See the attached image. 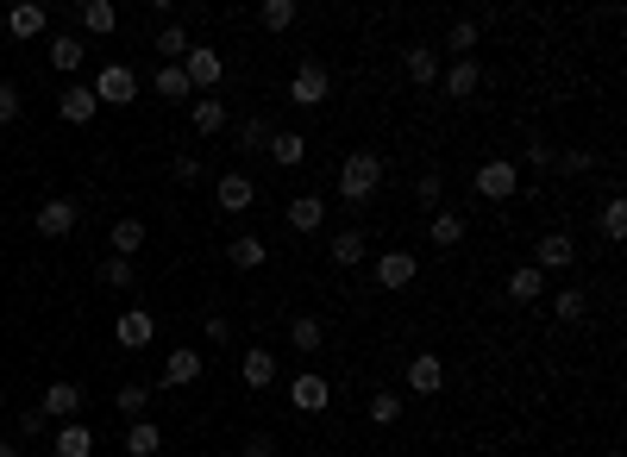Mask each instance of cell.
Masks as SVG:
<instances>
[{
  "label": "cell",
  "mask_w": 627,
  "mask_h": 457,
  "mask_svg": "<svg viewBox=\"0 0 627 457\" xmlns=\"http://www.w3.org/2000/svg\"><path fill=\"white\" fill-rule=\"evenodd\" d=\"M264 238L258 232H232V245H226V263H232V270H264Z\"/></svg>",
  "instance_id": "obj_20"
},
{
  "label": "cell",
  "mask_w": 627,
  "mask_h": 457,
  "mask_svg": "<svg viewBox=\"0 0 627 457\" xmlns=\"http://www.w3.org/2000/svg\"><path fill=\"white\" fill-rule=\"evenodd\" d=\"M44 26H51V13H44L38 0H19V7H7V32H13V38H38Z\"/></svg>",
  "instance_id": "obj_22"
},
{
  "label": "cell",
  "mask_w": 627,
  "mask_h": 457,
  "mask_svg": "<svg viewBox=\"0 0 627 457\" xmlns=\"http://www.w3.org/2000/svg\"><path fill=\"white\" fill-rule=\"evenodd\" d=\"M289 401L301 407V414H320V407L333 401V382L320 370H301V376H289Z\"/></svg>",
  "instance_id": "obj_8"
},
{
  "label": "cell",
  "mask_w": 627,
  "mask_h": 457,
  "mask_svg": "<svg viewBox=\"0 0 627 457\" xmlns=\"http://www.w3.org/2000/svg\"><path fill=\"white\" fill-rule=\"evenodd\" d=\"M132 276H138L132 257H101V263H95V282H101V288H132Z\"/></svg>",
  "instance_id": "obj_37"
},
{
  "label": "cell",
  "mask_w": 627,
  "mask_h": 457,
  "mask_svg": "<svg viewBox=\"0 0 627 457\" xmlns=\"http://www.w3.org/2000/svg\"><path fill=\"white\" fill-rule=\"evenodd\" d=\"M201 370H207V357H201L195 345H176V351L164 357V389H195Z\"/></svg>",
  "instance_id": "obj_7"
},
{
  "label": "cell",
  "mask_w": 627,
  "mask_h": 457,
  "mask_svg": "<svg viewBox=\"0 0 627 457\" xmlns=\"http://www.w3.org/2000/svg\"><path fill=\"white\" fill-rule=\"evenodd\" d=\"M113 251L107 257H138V251H145V220H113Z\"/></svg>",
  "instance_id": "obj_30"
},
{
  "label": "cell",
  "mask_w": 627,
  "mask_h": 457,
  "mask_svg": "<svg viewBox=\"0 0 627 457\" xmlns=\"http://www.w3.org/2000/svg\"><path fill=\"white\" fill-rule=\"evenodd\" d=\"M239 457H283V445H276L270 432H251V439L239 445Z\"/></svg>",
  "instance_id": "obj_44"
},
{
  "label": "cell",
  "mask_w": 627,
  "mask_h": 457,
  "mask_svg": "<svg viewBox=\"0 0 627 457\" xmlns=\"http://www.w3.org/2000/svg\"><path fill=\"white\" fill-rule=\"evenodd\" d=\"M370 420H377V426H396V420H402V395H396V389H377V395H370Z\"/></svg>",
  "instance_id": "obj_41"
},
{
  "label": "cell",
  "mask_w": 627,
  "mask_h": 457,
  "mask_svg": "<svg viewBox=\"0 0 627 457\" xmlns=\"http://www.w3.org/2000/svg\"><path fill=\"white\" fill-rule=\"evenodd\" d=\"M151 88L164 94V101H189V76H182V63H164V69L151 76Z\"/></svg>",
  "instance_id": "obj_39"
},
{
  "label": "cell",
  "mask_w": 627,
  "mask_h": 457,
  "mask_svg": "<svg viewBox=\"0 0 627 457\" xmlns=\"http://www.w3.org/2000/svg\"><path fill=\"white\" fill-rule=\"evenodd\" d=\"M552 314H559L565 326L590 320V295H584V288H559V295H552Z\"/></svg>",
  "instance_id": "obj_36"
},
{
  "label": "cell",
  "mask_w": 627,
  "mask_h": 457,
  "mask_svg": "<svg viewBox=\"0 0 627 457\" xmlns=\"http://www.w3.org/2000/svg\"><path fill=\"white\" fill-rule=\"evenodd\" d=\"M38 414L44 420H76L82 414V382H51V389L38 395Z\"/></svg>",
  "instance_id": "obj_12"
},
{
  "label": "cell",
  "mask_w": 627,
  "mask_h": 457,
  "mask_svg": "<svg viewBox=\"0 0 627 457\" xmlns=\"http://www.w3.org/2000/svg\"><path fill=\"white\" fill-rule=\"evenodd\" d=\"M477 195L483 201H515L521 195V170H515V163H508V157H490V163H483V170H477Z\"/></svg>",
  "instance_id": "obj_4"
},
{
  "label": "cell",
  "mask_w": 627,
  "mask_h": 457,
  "mask_svg": "<svg viewBox=\"0 0 627 457\" xmlns=\"http://www.w3.org/2000/svg\"><path fill=\"white\" fill-rule=\"evenodd\" d=\"M377 188H383V157L377 151H352L339 163V201L345 207H364Z\"/></svg>",
  "instance_id": "obj_1"
},
{
  "label": "cell",
  "mask_w": 627,
  "mask_h": 457,
  "mask_svg": "<svg viewBox=\"0 0 627 457\" xmlns=\"http://www.w3.org/2000/svg\"><path fill=\"white\" fill-rule=\"evenodd\" d=\"M82 57H88V44H82L76 32L51 38V69H63V76H69V69H82Z\"/></svg>",
  "instance_id": "obj_35"
},
{
  "label": "cell",
  "mask_w": 627,
  "mask_h": 457,
  "mask_svg": "<svg viewBox=\"0 0 627 457\" xmlns=\"http://www.w3.org/2000/svg\"><path fill=\"white\" fill-rule=\"evenodd\" d=\"M439 88H446L452 101H471V94L483 88V63H477V57H458V63H446V69H439Z\"/></svg>",
  "instance_id": "obj_10"
},
{
  "label": "cell",
  "mask_w": 627,
  "mask_h": 457,
  "mask_svg": "<svg viewBox=\"0 0 627 457\" xmlns=\"http://www.w3.org/2000/svg\"><path fill=\"white\" fill-rule=\"evenodd\" d=\"M264 151L283 163V170H301V163H308V138H301V132H270Z\"/></svg>",
  "instance_id": "obj_27"
},
{
  "label": "cell",
  "mask_w": 627,
  "mask_h": 457,
  "mask_svg": "<svg viewBox=\"0 0 627 457\" xmlns=\"http://www.w3.org/2000/svg\"><path fill=\"white\" fill-rule=\"evenodd\" d=\"M289 345L295 351H320V345H327V326H320L314 314H295L289 320Z\"/></svg>",
  "instance_id": "obj_34"
},
{
  "label": "cell",
  "mask_w": 627,
  "mask_h": 457,
  "mask_svg": "<svg viewBox=\"0 0 627 457\" xmlns=\"http://www.w3.org/2000/svg\"><path fill=\"white\" fill-rule=\"evenodd\" d=\"M151 389H157V382H120V395H113V407H120L126 420H145V407H151Z\"/></svg>",
  "instance_id": "obj_33"
},
{
  "label": "cell",
  "mask_w": 627,
  "mask_h": 457,
  "mask_svg": "<svg viewBox=\"0 0 627 457\" xmlns=\"http://www.w3.org/2000/svg\"><path fill=\"white\" fill-rule=\"evenodd\" d=\"M113 339H120L126 351H145V345L157 339V320L145 314V307H126V314H120V326H113Z\"/></svg>",
  "instance_id": "obj_15"
},
{
  "label": "cell",
  "mask_w": 627,
  "mask_h": 457,
  "mask_svg": "<svg viewBox=\"0 0 627 457\" xmlns=\"http://www.w3.org/2000/svg\"><path fill=\"white\" fill-rule=\"evenodd\" d=\"M320 220H327V201L320 195H295L289 201V226L295 232H320Z\"/></svg>",
  "instance_id": "obj_31"
},
{
  "label": "cell",
  "mask_w": 627,
  "mask_h": 457,
  "mask_svg": "<svg viewBox=\"0 0 627 457\" xmlns=\"http://www.w3.org/2000/svg\"><path fill=\"white\" fill-rule=\"evenodd\" d=\"M13 119H19V88L0 82V126H13Z\"/></svg>",
  "instance_id": "obj_48"
},
{
  "label": "cell",
  "mask_w": 627,
  "mask_h": 457,
  "mask_svg": "<svg viewBox=\"0 0 627 457\" xmlns=\"http://www.w3.org/2000/svg\"><path fill=\"white\" fill-rule=\"evenodd\" d=\"M214 201H220V213H245L251 201H258V182H251L245 170H226V176L214 182Z\"/></svg>",
  "instance_id": "obj_13"
},
{
  "label": "cell",
  "mask_w": 627,
  "mask_h": 457,
  "mask_svg": "<svg viewBox=\"0 0 627 457\" xmlns=\"http://www.w3.org/2000/svg\"><path fill=\"white\" fill-rule=\"evenodd\" d=\"M464 232H471V226H464V213H452V207H439V213H433V220H427V238H433V245H439V251H452V245H464Z\"/></svg>",
  "instance_id": "obj_23"
},
{
  "label": "cell",
  "mask_w": 627,
  "mask_h": 457,
  "mask_svg": "<svg viewBox=\"0 0 627 457\" xmlns=\"http://www.w3.org/2000/svg\"><path fill=\"white\" fill-rule=\"evenodd\" d=\"M596 232L609 238V245H621V238H627V201H621V195H609V201H602V213H596Z\"/></svg>",
  "instance_id": "obj_32"
},
{
  "label": "cell",
  "mask_w": 627,
  "mask_h": 457,
  "mask_svg": "<svg viewBox=\"0 0 627 457\" xmlns=\"http://www.w3.org/2000/svg\"><path fill=\"white\" fill-rule=\"evenodd\" d=\"M120 445H126V457H157V451H164V432H157L151 420H132Z\"/></svg>",
  "instance_id": "obj_28"
},
{
  "label": "cell",
  "mask_w": 627,
  "mask_h": 457,
  "mask_svg": "<svg viewBox=\"0 0 627 457\" xmlns=\"http://www.w3.org/2000/svg\"><path fill=\"white\" fill-rule=\"evenodd\" d=\"M76 19H82V32H88V38H101V32H113V26H120L113 0H82V7H76Z\"/></svg>",
  "instance_id": "obj_29"
},
{
  "label": "cell",
  "mask_w": 627,
  "mask_h": 457,
  "mask_svg": "<svg viewBox=\"0 0 627 457\" xmlns=\"http://www.w3.org/2000/svg\"><path fill=\"white\" fill-rule=\"evenodd\" d=\"M327 257L339 263V270H358V263L370 257V238H364V232H333V245H327Z\"/></svg>",
  "instance_id": "obj_26"
},
{
  "label": "cell",
  "mask_w": 627,
  "mask_h": 457,
  "mask_svg": "<svg viewBox=\"0 0 627 457\" xmlns=\"http://www.w3.org/2000/svg\"><path fill=\"white\" fill-rule=\"evenodd\" d=\"M402 69H408L414 88H439V51H433V44H408V51H402Z\"/></svg>",
  "instance_id": "obj_16"
},
{
  "label": "cell",
  "mask_w": 627,
  "mask_h": 457,
  "mask_svg": "<svg viewBox=\"0 0 627 457\" xmlns=\"http://www.w3.org/2000/svg\"><path fill=\"white\" fill-rule=\"evenodd\" d=\"M270 132H276V126H270V119H258V113H245V119H239V126H232V144H239V157H258V151H264V144H270Z\"/></svg>",
  "instance_id": "obj_21"
},
{
  "label": "cell",
  "mask_w": 627,
  "mask_h": 457,
  "mask_svg": "<svg viewBox=\"0 0 627 457\" xmlns=\"http://www.w3.org/2000/svg\"><path fill=\"white\" fill-rule=\"evenodd\" d=\"M477 38H483V26H477V19H452V26L439 32V44L452 51V63H458V57H477Z\"/></svg>",
  "instance_id": "obj_25"
},
{
  "label": "cell",
  "mask_w": 627,
  "mask_h": 457,
  "mask_svg": "<svg viewBox=\"0 0 627 457\" xmlns=\"http://www.w3.org/2000/svg\"><path fill=\"white\" fill-rule=\"evenodd\" d=\"M327 94H333V76H327V63H295V76H289V101L295 107H320V101H327Z\"/></svg>",
  "instance_id": "obj_3"
},
{
  "label": "cell",
  "mask_w": 627,
  "mask_h": 457,
  "mask_svg": "<svg viewBox=\"0 0 627 457\" xmlns=\"http://www.w3.org/2000/svg\"><path fill=\"white\" fill-rule=\"evenodd\" d=\"M182 76H189V88H214L226 76V63L214 44H189V57H182Z\"/></svg>",
  "instance_id": "obj_9"
},
{
  "label": "cell",
  "mask_w": 627,
  "mask_h": 457,
  "mask_svg": "<svg viewBox=\"0 0 627 457\" xmlns=\"http://www.w3.org/2000/svg\"><path fill=\"white\" fill-rule=\"evenodd\" d=\"M571 263H577V238L571 232H540V238H533V270H571Z\"/></svg>",
  "instance_id": "obj_5"
},
{
  "label": "cell",
  "mask_w": 627,
  "mask_h": 457,
  "mask_svg": "<svg viewBox=\"0 0 627 457\" xmlns=\"http://www.w3.org/2000/svg\"><path fill=\"white\" fill-rule=\"evenodd\" d=\"M590 163H596L590 151H565L559 163H552V170H565V176H584V170H590Z\"/></svg>",
  "instance_id": "obj_49"
},
{
  "label": "cell",
  "mask_w": 627,
  "mask_h": 457,
  "mask_svg": "<svg viewBox=\"0 0 627 457\" xmlns=\"http://www.w3.org/2000/svg\"><path fill=\"white\" fill-rule=\"evenodd\" d=\"M258 19H264L270 32H289V26H295V0H264Z\"/></svg>",
  "instance_id": "obj_43"
},
{
  "label": "cell",
  "mask_w": 627,
  "mask_h": 457,
  "mask_svg": "<svg viewBox=\"0 0 627 457\" xmlns=\"http://www.w3.org/2000/svg\"><path fill=\"white\" fill-rule=\"evenodd\" d=\"M51 445H57V457H95V432H88L82 420H63L51 432Z\"/></svg>",
  "instance_id": "obj_19"
},
{
  "label": "cell",
  "mask_w": 627,
  "mask_h": 457,
  "mask_svg": "<svg viewBox=\"0 0 627 457\" xmlns=\"http://www.w3.org/2000/svg\"><path fill=\"white\" fill-rule=\"evenodd\" d=\"M602 457H621V451H602Z\"/></svg>",
  "instance_id": "obj_51"
},
{
  "label": "cell",
  "mask_w": 627,
  "mask_h": 457,
  "mask_svg": "<svg viewBox=\"0 0 627 457\" xmlns=\"http://www.w3.org/2000/svg\"><path fill=\"white\" fill-rule=\"evenodd\" d=\"M82 220V207L69 201V195H51V201H38V238H69Z\"/></svg>",
  "instance_id": "obj_6"
},
{
  "label": "cell",
  "mask_w": 627,
  "mask_h": 457,
  "mask_svg": "<svg viewBox=\"0 0 627 457\" xmlns=\"http://www.w3.org/2000/svg\"><path fill=\"white\" fill-rule=\"evenodd\" d=\"M408 389L414 395H439V389H446V364H439V351H421L408 364Z\"/></svg>",
  "instance_id": "obj_17"
},
{
  "label": "cell",
  "mask_w": 627,
  "mask_h": 457,
  "mask_svg": "<svg viewBox=\"0 0 627 457\" xmlns=\"http://www.w3.org/2000/svg\"><path fill=\"white\" fill-rule=\"evenodd\" d=\"M527 163H533V170H540V176H546V170H552V163H559V151H552V144H546V138H527Z\"/></svg>",
  "instance_id": "obj_45"
},
{
  "label": "cell",
  "mask_w": 627,
  "mask_h": 457,
  "mask_svg": "<svg viewBox=\"0 0 627 457\" xmlns=\"http://www.w3.org/2000/svg\"><path fill=\"white\" fill-rule=\"evenodd\" d=\"M157 57H164V63L189 57V26H164V32H157Z\"/></svg>",
  "instance_id": "obj_40"
},
{
  "label": "cell",
  "mask_w": 627,
  "mask_h": 457,
  "mask_svg": "<svg viewBox=\"0 0 627 457\" xmlns=\"http://www.w3.org/2000/svg\"><path fill=\"white\" fill-rule=\"evenodd\" d=\"M201 339H207V345H232V320H226V314H207Z\"/></svg>",
  "instance_id": "obj_47"
},
{
  "label": "cell",
  "mask_w": 627,
  "mask_h": 457,
  "mask_svg": "<svg viewBox=\"0 0 627 457\" xmlns=\"http://www.w3.org/2000/svg\"><path fill=\"white\" fill-rule=\"evenodd\" d=\"M414 201H421L427 213H439V207H446V182H439V170H427L421 182H414Z\"/></svg>",
  "instance_id": "obj_42"
},
{
  "label": "cell",
  "mask_w": 627,
  "mask_h": 457,
  "mask_svg": "<svg viewBox=\"0 0 627 457\" xmlns=\"http://www.w3.org/2000/svg\"><path fill=\"white\" fill-rule=\"evenodd\" d=\"M88 88H95L101 107H132V101H138V76H132L126 63H101V76L88 82Z\"/></svg>",
  "instance_id": "obj_2"
},
{
  "label": "cell",
  "mask_w": 627,
  "mask_h": 457,
  "mask_svg": "<svg viewBox=\"0 0 627 457\" xmlns=\"http://www.w3.org/2000/svg\"><path fill=\"white\" fill-rule=\"evenodd\" d=\"M414 276H421V263H414V251H402V245H396V251H383V257H377V282L389 288V295H402V288H408Z\"/></svg>",
  "instance_id": "obj_11"
},
{
  "label": "cell",
  "mask_w": 627,
  "mask_h": 457,
  "mask_svg": "<svg viewBox=\"0 0 627 457\" xmlns=\"http://www.w3.org/2000/svg\"><path fill=\"white\" fill-rule=\"evenodd\" d=\"M0 457H19V445H0Z\"/></svg>",
  "instance_id": "obj_50"
},
{
  "label": "cell",
  "mask_w": 627,
  "mask_h": 457,
  "mask_svg": "<svg viewBox=\"0 0 627 457\" xmlns=\"http://www.w3.org/2000/svg\"><path fill=\"white\" fill-rule=\"evenodd\" d=\"M176 182H189V188H195V182H207V163L182 151V157H176Z\"/></svg>",
  "instance_id": "obj_46"
},
{
  "label": "cell",
  "mask_w": 627,
  "mask_h": 457,
  "mask_svg": "<svg viewBox=\"0 0 627 457\" xmlns=\"http://www.w3.org/2000/svg\"><path fill=\"white\" fill-rule=\"evenodd\" d=\"M189 126L195 132H226V107L214 101V94H201V101L189 107Z\"/></svg>",
  "instance_id": "obj_38"
},
{
  "label": "cell",
  "mask_w": 627,
  "mask_h": 457,
  "mask_svg": "<svg viewBox=\"0 0 627 457\" xmlns=\"http://www.w3.org/2000/svg\"><path fill=\"white\" fill-rule=\"evenodd\" d=\"M508 301H521V307H533V301H540L546 295V276L540 270H533V263H521V270H508Z\"/></svg>",
  "instance_id": "obj_24"
},
{
  "label": "cell",
  "mask_w": 627,
  "mask_h": 457,
  "mask_svg": "<svg viewBox=\"0 0 627 457\" xmlns=\"http://www.w3.org/2000/svg\"><path fill=\"white\" fill-rule=\"evenodd\" d=\"M239 382H245V389H270V382H276V351L251 345V351L239 357Z\"/></svg>",
  "instance_id": "obj_18"
},
{
  "label": "cell",
  "mask_w": 627,
  "mask_h": 457,
  "mask_svg": "<svg viewBox=\"0 0 627 457\" xmlns=\"http://www.w3.org/2000/svg\"><path fill=\"white\" fill-rule=\"evenodd\" d=\"M57 113L69 119V126H88V119L101 113V101H95V88H88V82H69V88L57 94Z\"/></svg>",
  "instance_id": "obj_14"
}]
</instances>
